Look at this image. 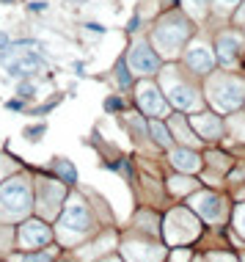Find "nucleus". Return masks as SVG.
<instances>
[{
  "label": "nucleus",
  "instance_id": "obj_1",
  "mask_svg": "<svg viewBox=\"0 0 245 262\" xmlns=\"http://www.w3.org/2000/svg\"><path fill=\"white\" fill-rule=\"evenodd\" d=\"M130 61H132V69H135V72H144V75L154 72V69H157V64H160L157 52H152L146 44H138V47H132V55H130Z\"/></svg>",
  "mask_w": 245,
  "mask_h": 262
},
{
  "label": "nucleus",
  "instance_id": "obj_10",
  "mask_svg": "<svg viewBox=\"0 0 245 262\" xmlns=\"http://www.w3.org/2000/svg\"><path fill=\"white\" fill-rule=\"evenodd\" d=\"M190 64H193L196 69L201 67L204 72H210V69H212V58L207 55V50H193V52H190Z\"/></svg>",
  "mask_w": 245,
  "mask_h": 262
},
{
  "label": "nucleus",
  "instance_id": "obj_8",
  "mask_svg": "<svg viewBox=\"0 0 245 262\" xmlns=\"http://www.w3.org/2000/svg\"><path fill=\"white\" fill-rule=\"evenodd\" d=\"M39 64H42V58H39V55H28V58H19L17 64H11V67H9V75L19 77V75H22V69L39 67Z\"/></svg>",
  "mask_w": 245,
  "mask_h": 262
},
{
  "label": "nucleus",
  "instance_id": "obj_20",
  "mask_svg": "<svg viewBox=\"0 0 245 262\" xmlns=\"http://www.w3.org/2000/svg\"><path fill=\"white\" fill-rule=\"evenodd\" d=\"M138 25H141V19H138V17H132V19L127 22V31H138Z\"/></svg>",
  "mask_w": 245,
  "mask_h": 262
},
{
  "label": "nucleus",
  "instance_id": "obj_7",
  "mask_svg": "<svg viewBox=\"0 0 245 262\" xmlns=\"http://www.w3.org/2000/svg\"><path fill=\"white\" fill-rule=\"evenodd\" d=\"M196 207H198L207 218H215V215H218V199H215V196H198V199H196Z\"/></svg>",
  "mask_w": 245,
  "mask_h": 262
},
{
  "label": "nucleus",
  "instance_id": "obj_18",
  "mask_svg": "<svg viewBox=\"0 0 245 262\" xmlns=\"http://www.w3.org/2000/svg\"><path fill=\"white\" fill-rule=\"evenodd\" d=\"M28 9H31V11H44V9H47V3L36 0V3H31V6H28Z\"/></svg>",
  "mask_w": 245,
  "mask_h": 262
},
{
  "label": "nucleus",
  "instance_id": "obj_23",
  "mask_svg": "<svg viewBox=\"0 0 245 262\" xmlns=\"http://www.w3.org/2000/svg\"><path fill=\"white\" fill-rule=\"evenodd\" d=\"M3 3H14V0H3Z\"/></svg>",
  "mask_w": 245,
  "mask_h": 262
},
{
  "label": "nucleus",
  "instance_id": "obj_14",
  "mask_svg": "<svg viewBox=\"0 0 245 262\" xmlns=\"http://www.w3.org/2000/svg\"><path fill=\"white\" fill-rule=\"evenodd\" d=\"M220 47H226V55H223L226 61H231L237 55V42H231V39H220Z\"/></svg>",
  "mask_w": 245,
  "mask_h": 262
},
{
  "label": "nucleus",
  "instance_id": "obj_25",
  "mask_svg": "<svg viewBox=\"0 0 245 262\" xmlns=\"http://www.w3.org/2000/svg\"><path fill=\"white\" fill-rule=\"evenodd\" d=\"M229 3H231V0H229Z\"/></svg>",
  "mask_w": 245,
  "mask_h": 262
},
{
  "label": "nucleus",
  "instance_id": "obj_13",
  "mask_svg": "<svg viewBox=\"0 0 245 262\" xmlns=\"http://www.w3.org/2000/svg\"><path fill=\"white\" fill-rule=\"evenodd\" d=\"M116 75H118V83L124 86V88H127V86L132 83V77H130V72H127V61H124V58H121V61L116 64Z\"/></svg>",
  "mask_w": 245,
  "mask_h": 262
},
{
  "label": "nucleus",
  "instance_id": "obj_2",
  "mask_svg": "<svg viewBox=\"0 0 245 262\" xmlns=\"http://www.w3.org/2000/svg\"><path fill=\"white\" fill-rule=\"evenodd\" d=\"M3 202L9 204V210H19L22 204L28 207V191H25V185H22V182H11V185L6 188Z\"/></svg>",
  "mask_w": 245,
  "mask_h": 262
},
{
  "label": "nucleus",
  "instance_id": "obj_16",
  "mask_svg": "<svg viewBox=\"0 0 245 262\" xmlns=\"http://www.w3.org/2000/svg\"><path fill=\"white\" fill-rule=\"evenodd\" d=\"M121 105H124V102L118 100V97H108V100H105V110H118Z\"/></svg>",
  "mask_w": 245,
  "mask_h": 262
},
{
  "label": "nucleus",
  "instance_id": "obj_6",
  "mask_svg": "<svg viewBox=\"0 0 245 262\" xmlns=\"http://www.w3.org/2000/svg\"><path fill=\"white\" fill-rule=\"evenodd\" d=\"M141 100H144V105L152 110V113H163V110H165V102L157 97V91H154V88H146V91L141 94Z\"/></svg>",
  "mask_w": 245,
  "mask_h": 262
},
{
  "label": "nucleus",
  "instance_id": "obj_4",
  "mask_svg": "<svg viewBox=\"0 0 245 262\" xmlns=\"http://www.w3.org/2000/svg\"><path fill=\"white\" fill-rule=\"evenodd\" d=\"M50 237V232H47V227H42V224H28L25 229H22V240L25 243H44Z\"/></svg>",
  "mask_w": 245,
  "mask_h": 262
},
{
  "label": "nucleus",
  "instance_id": "obj_9",
  "mask_svg": "<svg viewBox=\"0 0 245 262\" xmlns=\"http://www.w3.org/2000/svg\"><path fill=\"white\" fill-rule=\"evenodd\" d=\"M174 163H177V166H182V169H187V171H193L196 166H198V157H196L193 152L177 149V152H174Z\"/></svg>",
  "mask_w": 245,
  "mask_h": 262
},
{
  "label": "nucleus",
  "instance_id": "obj_19",
  "mask_svg": "<svg viewBox=\"0 0 245 262\" xmlns=\"http://www.w3.org/2000/svg\"><path fill=\"white\" fill-rule=\"evenodd\" d=\"M85 28H88V31H94V34H105V28H102L99 22H88Z\"/></svg>",
  "mask_w": 245,
  "mask_h": 262
},
{
  "label": "nucleus",
  "instance_id": "obj_5",
  "mask_svg": "<svg viewBox=\"0 0 245 262\" xmlns=\"http://www.w3.org/2000/svg\"><path fill=\"white\" fill-rule=\"evenodd\" d=\"M171 100L177 102L179 108H190L196 102V97H193V91L187 88V86H174V91H171Z\"/></svg>",
  "mask_w": 245,
  "mask_h": 262
},
{
  "label": "nucleus",
  "instance_id": "obj_22",
  "mask_svg": "<svg viewBox=\"0 0 245 262\" xmlns=\"http://www.w3.org/2000/svg\"><path fill=\"white\" fill-rule=\"evenodd\" d=\"M9 108H11V110H19V108H22V102L14 100V102H9Z\"/></svg>",
  "mask_w": 245,
  "mask_h": 262
},
{
  "label": "nucleus",
  "instance_id": "obj_12",
  "mask_svg": "<svg viewBox=\"0 0 245 262\" xmlns=\"http://www.w3.org/2000/svg\"><path fill=\"white\" fill-rule=\"evenodd\" d=\"M152 136H154V141H160V146H168L171 144V138H168V133H165V127L160 124V122H152Z\"/></svg>",
  "mask_w": 245,
  "mask_h": 262
},
{
  "label": "nucleus",
  "instance_id": "obj_21",
  "mask_svg": "<svg viewBox=\"0 0 245 262\" xmlns=\"http://www.w3.org/2000/svg\"><path fill=\"white\" fill-rule=\"evenodd\" d=\"M6 47H9V36L0 34V50H6Z\"/></svg>",
  "mask_w": 245,
  "mask_h": 262
},
{
  "label": "nucleus",
  "instance_id": "obj_11",
  "mask_svg": "<svg viewBox=\"0 0 245 262\" xmlns=\"http://www.w3.org/2000/svg\"><path fill=\"white\" fill-rule=\"evenodd\" d=\"M55 169H58V174H61V179H64V182H69V185H72V182H77V171H75V166H72V163L58 160V163H55Z\"/></svg>",
  "mask_w": 245,
  "mask_h": 262
},
{
  "label": "nucleus",
  "instance_id": "obj_24",
  "mask_svg": "<svg viewBox=\"0 0 245 262\" xmlns=\"http://www.w3.org/2000/svg\"><path fill=\"white\" fill-rule=\"evenodd\" d=\"M174 3H177V0H174Z\"/></svg>",
  "mask_w": 245,
  "mask_h": 262
},
{
  "label": "nucleus",
  "instance_id": "obj_15",
  "mask_svg": "<svg viewBox=\"0 0 245 262\" xmlns=\"http://www.w3.org/2000/svg\"><path fill=\"white\" fill-rule=\"evenodd\" d=\"M44 130H47V127L44 124H36V127H28L25 130V136L31 138V141H36V136H44Z\"/></svg>",
  "mask_w": 245,
  "mask_h": 262
},
{
  "label": "nucleus",
  "instance_id": "obj_3",
  "mask_svg": "<svg viewBox=\"0 0 245 262\" xmlns=\"http://www.w3.org/2000/svg\"><path fill=\"white\" fill-rule=\"evenodd\" d=\"M64 224L72 229H77V232H83V229H88V215H85V207H69V212L64 215Z\"/></svg>",
  "mask_w": 245,
  "mask_h": 262
},
{
  "label": "nucleus",
  "instance_id": "obj_17",
  "mask_svg": "<svg viewBox=\"0 0 245 262\" xmlns=\"http://www.w3.org/2000/svg\"><path fill=\"white\" fill-rule=\"evenodd\" d=\"M33 91H36V88H33V86H31V83H22V86H19V88H17V94H19V97H22V100H25V97H33Z\"/></svg>",
  "mask_w": 245,
  "mask_h": 262
}]
</instances>
